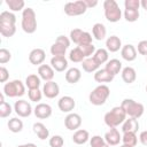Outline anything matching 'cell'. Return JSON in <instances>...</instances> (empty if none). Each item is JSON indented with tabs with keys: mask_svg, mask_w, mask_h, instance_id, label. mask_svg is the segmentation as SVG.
<instances>
[{
	"mask_svg": "<svg viewBox=\"0 0 147 147\" xmlns=\"http://www.w3.org/2000/svg\"><path fill=\"white\" fill-rule=\"evenodd\" d=\"M92 33L94 39L96 40H103L107 34V29L102 23H95L92 28Z\"/></svg>",
	"mask_w": 147,
	"mask_h": 147,
	"instance_id": "cell-27",
	"label": "cell"
},
{
	"mask_svg": "<svg viewBox=\"0 0 147 147\" xmlns=\"http://www.w3.org/2000/svg\"><path fill=\"white\" fill-rule=\"evenodd\" d=\"M83 33H84V31H83L82 29H78V28L72 29V30L70 31V40H71L72 42H75L76 45H79V41H80V39H82Z\"/></svg>",
	"mask_w": 147,
	"mask_h": 147,
	"instance_id": "cell-38",
	"label": "cell"
},
{
	"mask_svg": "<svg viewBox=\"0 0 147 147\" xmlns=\"http://www.w3.org/2000/svg\"><path fill=\"white\" fill-rule=\"evenodd\" d=\"M87 6L84 0H77V1H69L64 5V13L68 16H79L86 13Z\"/></svg>",
	"mask_w": 147,
	"mask_h": 147,
	"instance_id": "cell-8",
	"label": "cell"
},
{
	"mask_svg": "<svg viewBox=\"0 0 147 147\" xmlns=\"http://www.w3.org/2000/svg\"><path fill=\"white\" fill-rule=\"evenodd\" d=\"M110 95V90L107 85L101 84L96 86L88 95V100L94 106H102L107 101V99Z\"/></svg>",
	"mask_w": 147,
	"mask_h": 147,
	"instance_id": "cell-4",
	"label": "cell"
},
{
	"mask_svg": "<svg viewBox=\"0 0 147 147\" xmlns=\"http://www.w3.org/2000/svg\"><path fill=\"white\" fill-rule=\"evenodd\" d=\"M5 95L9 98H17L22 96L25 93V86L20 79H14L3 85V92Z\"/></svg>",
	"mask_w": 147,
	"mask_h": 147,
	"instance_id": "cell-7",
	"label": "cell"
},
{
	"mask_svg": "<svg viewBox=\"0 0 147 147\" xmlns=\"http://www.w3.org/2000/svg\"><path fill=\"white\" fill-rule=\"evenodd\" d=\"M145 90H146V92H147V85H146V88H145Z\"/></svg>",
	"mask_w": 147,
	"mask_h": 147,
	"instance_id": "cell-55",
	"label": "cell"
},
{
	"mask_svg": "<svg viewBox=\"0 0 147 147\" xmlns=\"http://www.w3.org/2000/svg\"><path fill=\"white\" fill-rule=\"evenodd\" d=\"M105 140L109 146H116L119 144V141L122 140V136L119 134V131L116 127H111L109 129V131L106 132L105 134Z\"/></svg>",
	"mask_w": 147,
	"mask_h": 147,
	"instance_id": "cell-15",
	"label": "cell"
},
{
	"mask_svg": "<svg viewBox=\"0 0 147 147\" xmlns=\"http://www.w3.org/2000/svg\"><path fill=\"white\" fill-rule=\"evenodd\" d=\"M80 49H82V52H83V54H84V56L87 59V57H92V55L95 53V46L93 45V44H90V45H82V46H78Z\"/></svg>",
	"mask_w": 147,
	"mask_h": 147,
	"instance_id": "cell-39",
	"label": "cell"
},
{
	"mask_svg": "<svg viewBox=\"0 0 147 147\" xmlns=\"http://www.w3.org/2000/svg\"><path fill=\"white\" fill-rule=\"evenodd\" d=\"M138 129H139V122L137 118H133V117H129L124 121V123L122 124V131L123 133H129V132H132V133H137L138 132Z\"/></svg>",
	"mask_w": 147,
	"mask_h": 147,
	"instance_id": "cell-20",
	"label": "cell"
},
{
	"mask_svg": "<svg viewBox=\"0 0 147 147\" xmlns=\"http://www.w3.org/2000/svg\"><path fill=\"white\" fill-rule=\"evenodd\" d=\"M51 65L55 71L62 72L68 68V60L65 56H53L51 59Z\"/></svg>",
	"mask_w": 147,
	"mask_h": 147,
	"instance_id": "cell-19",
	"label": "cell"
},
{
	"mask_svg": "<svg viewBox=\"0 0 147 147\" xmlns=\"http://www.w3.org/2000/svg\"><path fill=\"white\" fill-rule=\"evenodd\" d=\"M122 79L126 84H132L137 79V72L132 67H125L122 70Z\"/></svg>",
	"mask_w": 147,
	"mask_h": 147,
	"instance_id": "cell-26",
	"label": "cell"
},
{
	"mask_svg": "<svg viewBox=\"0 0 147 147\" xmlns=\"http://www.w3.org/2000/svg\"><path fill=\"white\" fill-rule=\"evenodd\" d=\"M92 39H93L92 34L88 33V32H86V31H84V33H83V36H82V39H80L78 46H82V45H90V44H92Z\"/></svg>",
	"mask_w": 147,
	"mask_h": 147,
	"instance_id": "cell-45",
	"label": "cell"
},
{
	"mask_svg": "<svg viewBox=\"0 0 147 147\" xmlns=\"http://www.w3.org/2000/svg\"><path fill=\"white\" fill-rule=\"evenodd\" d=\"M88 139H90V133L84 129H79L75 131V133L72 134V141L77 145H84L88 141Z\"/></svg>",
	"mask_w": 147,
	"mask_h": 147,
	"instance_id": "cell-21",
	"label": "cell"
},
{
	"mask_svg": "<svg viewBox=\"0 0 147 147\" xmlns=\"http://www.w3.org/2000/svg\"><path fill=\"white\" fill-rule=\"evenodd\" d=\"M105 69H106L109 74H111L113 76H116V75L119 74V71L122 70V62H121L119 60H117V59H111V60H109V61L107 62Z\"/></svg>",
	"mask_w": 147,
	"mask_h": 147,
	"instance_id": "cell-23",
	"label": "cell"
},
{
	"mask_svg": "<svg viewBox=\"0 0 147 147\" xmlns=\"http://www.w3.org/2000/svg\"><path fill=\"white\" fill-rule=\"evenodd\" d=\"M63 145H64V140L59 134H55L49 139V146L51 147H63Z\"/></svg>",
	"mask_w": 147,
	"mask_h": 147,
	"instance_id": "cell-42",
	"label": "cell"
},
{
	"mask_svg": "<svg viewBox=\"0 0 147 147\" xmlns=\"http://www.w3.org/2000/svg\"><path fill=\"white\" fill-rule=\"evenodd\" d=\"M121 107L124 109L126 116L133 117V118H137V119L142 116L144 110H145L142 103L137 102L133 99H124L121 103Z\"/></svg>",
	"mask_w": 147,
	"mask_h": 147,
	"instance_id": "cell-5",
	"label": "cell"
},
{
	"mask_svg": "<svg viewBox=\"0 0 147 147\" xmlns=\"http://www.w3.org/2000/svg\"><path fill=\"white\" fill-rule=\"evenodd\" d=\"M146 61H147V56H146Z\"/></svg>",
	"mask_w": 147,
	"mask_h": 147,
	"instance_id": "cell-56",
	"label": "cell"
},
{
	"mask_svg": "<svg viewBox=\"0 0 147 147\" xmlns=\"http://www.w3.org/2000/svg\"><path fill=\"white\" fill-rule=\"evenodd\" d=\"M64 125L70 131H77L82 125V117L79 114L69 113L64 118Z\"/></svg>",
	"mask_w": 147,
	"mask_h": 147,
	"instance_id": "cell-9",
	"label": "cell"
},
{
	"mask_svg": "<svg viewBox=\"0 0 147 147\" xmlns=\"http://www.w3.org/2000/svg\"><path fill=\"white\" fill-rule=\"evenodd\" d=\"M139 140L144 146H147V130L146 131H141L139 134Z\"/></svg>",
	"mask_w": 147,
	"mask_h": 147,
	"instance_id": "cell-49",
	"label": "cell"
},
{
	"mask_svg": "<svg viewBox=\"0 0 147 147\" xmlns=\"http://www.w3.org/2000/svg\"><path fill=\"white\" fill-rule=\"evenodd\" d=\"M124 7H125V9H138L139 10L140 1L139 0H125Z\"/></svg>",
	"mask_w": 147,
	"mask_h": 147,
	"instance_id": "cell-44",
	"label": "cell"
},
{
	"mask_svg": "<svg viewBox=\"0 0 147 147\" xmlns=\"http://www.w3.org/2000/svg\"><path fill=\"white\" fill-rule=\"evenodd\" d=\"M121 55H122V57H123L125 61L132 62V61H134V60L137 59V49H136V47H134L133 45L126 44V45H124V46L122 47V49H121Z\"/></svg>",
	"mask_w": 147,
	"mask_h": 147,
	"instance_id": "cell-16",
	"label": "cell"
},
{
	"mask_svg": "<svg viewBox=\"0 0 147 147\" xmlns=\"http://www.w3.org/2000/svg\"><path fill=\"white\" fill-rule=\"evenodd\" d=\"M16 32V16L8 10L0 14V33L6 37H13Z\"/></svg>",
	"mask_w": 147,
	"mask_h": 147,
	"instance_id": "cell-1",
	"label": "cell"
},
{
	"mask_svg": "<svg viewBox=\"0 0 147 147\" xmlns=\"http://www.w3.org/2000/svg\"><path fill=\"white\" fill-rule=\"evenodd\" d=\"M82 67H83L84 71H86V72H95V71L99 70L100 64H99V63L93 59V56H92V57L85 59V60L82 62Z\"/></svg>",
	"mask_w": 147,
	"mask_h": 147,
	"instance_id": "cell-28",
	"label": "cell"
},
{
	"mask_svg": "<svg viewBox=\"0 0 147 147\" xmlns=\"http://www.w3.org/2000/svg\"><path fill=\"white\" fill-rule=\"evenodd\" d=\"M3 102H6V101H5V94L1 93V94H0V103H3Z\"/></svg>",
	"mask_w": 147,
	"mask_h": 147,
	"instance_id": "cell-53",
	"label": "cell"
},
{
	"mask_svg": "<svg viewBox=\"0 0 147 147\" xmlns=\"http://www.w3.org/2000/svg\"><path fill=\"white\" fill-rule=\"evenodd\" d=\"M65 80L69 83V84H76L79 82V79L82 78V72L78 68H70L67 70L65 72Z\"/></svg>",
	"mask_w": 147,
	"mask_h": 147,
	"instance_id": "cell-22",
	"label": "cell"
},
{
	"mask_svg": "<svg viewBox=\"0 0 147 147\" xmlns=\"http://www.w3.org/2000/svg\"><path fill=\"white\" fill-rule=\"evenodd\" d=\"M8 129L9 131H11L13 133H18L23 130V122L22 119L17 118V117H13L8 121Z\"/></svg>",
	"mask_w": 147,
	"mask_h": 147,
	"instance_id": "cell-30",
	"label": "cell"
},
{
	"mask_svg": "<svg viewBox=\"0 0 147 147\" xmlns=\"http://www.w3.org/2000/svg\"><path fill=\"white\" fill-rule=\"evenodd\" d=\"M56 42H59V44H61V45H63L64 47H69L70 46V39L68 38V37H65V36H63V34H61V36H59L57 38H56V40H55Z\"/></svg>",
	"mask_w": 147,
	"mask_h": 147,
	"instance_id": "cell-48",
	"label": "cell"
},
{
	"mask_svg": "<svg viewBox=\"0 0 147 147\" xmlns=\"http://www.w3.org/2000/svg\"><path fill=\"white\" fill-rule=\"evenodd\" d=\"M65 51H67V47H64L63 45H61L56 41L51 46V53L53 56H64Z\"/></svg>",
	"mask_w": 147,
	"mask_h": 147,
	"instance_id": "cell-35",
	"label": "cell"
},
{
	"mask_svg": "<svg viewBox=\"0 0 147 147\" xmlns=\"http://www.w3.org/2000/svg\"><path fill=\"white\" fill-rule=\"evenodd\" d=\"M59 109L63 113H71L74 110V108L76 107V102L75 99L69 96V95H64L62 98H60L59 102H57Z\"/></svg>",
	"mask_w": 147,
	"mask_h": 147,
	"instance_id": "cell-12",
	"label": "cell"
},
{
	"mask_svg": "<svg viewBox=\"0 0 147 147\" xmlns=\"http://www.w3.org/2000/svg\"><path fill=\"white\" fill-rule=\"evenodd\" d=\"M84 1L86 3L87 8H92V7H95L98 5V1L96 0H93V1H91V0H84Z\"/></svg>",
	"mask_w": 147,
	"mask_h": 147,
	"instance_id": "cell-50",
	"label": "cell"
},
{
	"mask_svg": "<svg viewBox=\"0 0 147 147\" xmlns=\"http://www.w3.org/2000/svg\"><path fill=\"white\" fill-rule=\"evenodd\" d=\"M103 10H105V17L107 18V21L111 23L118 22L122 17V10L119 9V6L115 0H105Z\"/></svg>",
	"mask_w": 147,
	"mask_h": 147,
	"instance_id": "cell-6",
	"label": "cell"
},
{
	"mask_svg": "<svg viewBox=\"0 0 147 147\" xmlns=\"http://www.w3.org/2000/svg\"><path fill=\"white\" fill-rule=\"evenodd\" d=\"M114 77L115 76L109 74L106 69H99L94 74V80L98 83H110V82H113Z\"/></svg>",
	"mask_w": 147,
	"mask_h": 147,
	"instance_id": "cell-24",
	"label": "cell"
},
{
	"mask_svg": "<svg viewBox=\"0 0 147 147\" xmlns=\"http://www.w3.org/2000/svg\"><path fill=\"white\" fill-rule=\"evenodd\" d=\"M14 110L20 117H28L32 113V107L26 100H17L14 105Z\"/></svg>",
	"mask_w": 147,
	"mask_h": 147,
	"instance_id": "cell-10",
	"label": "cell"
},
{
	"mask_svg": "<svg viewBox=\"0 0 147 147\" xmlns=\"http://www.w3.org/2000/svg\"><path fill=\"white\" fill-rule=\"evenodd\" d=\"M33 129V132L37 134V137L40 139V140H45L46 138H48L49 136V131L48 129L45 126V124H42L41 122H36L32 126Z\"/></svg>",
	"mask_w": 147,
	"mask_h": 147,
	"instance_id": "cell-25",
	"label": "cell"
},
{
	"mask_svg": "<svg viewBox=\"0 0 147 147\" xmlns=\"http://www.w3.org/2000/svg\"><path fill=\"white\" fill-rule=\"evenodd\" d=\"M137 51H138L139 54L147 56V40H141V41H139L138 47H137Z\"/></svg>",
	"mask_w": 147,
	"mask_h": 147,
	"instance_id": "cell-46",
	"label": "cell"
},
{
	"mask_svg": "<svg viewBox=\"0 0 147 147\" xmlns=\"http://www.w3.org/2000/svg\"><path fill=\"white\" fill-rule=\"evenodd\" d=\"M106 47H107V51L108 52H111V53L118 52L123 47L122 46V40L117 36H110L106 40Z\"/></svg>",
	"mask_w": 147,
	"mask_h": 147,
	"instance_id": "cell-18",
	"label": "cell"
},
{
	"mask_svg": "<svg viewBox=\"0 0 147 147\" xmlns=\"http://www.w3.org/2000/svg\"><path fill=\"white\" fill-rule=\"evenodd\" d=\"M85 59H86V57L84 56L82 49H80L78 46H77L76 48H74V49L70 51V54H69V60H70V61L75 62V63H78V62H83Z\"/></svg>",
	"mask_w": 147,
	"mask_h": 147,
	"instance_id": "cell-32",
	"label": "cell"
},
{
	"mask_svg": "<svg viewBox=\"0 0 147 147\" xmlns=\"http://www.w3.org/2000/svg\"><path fill=\"white\" fill-rule=\"evenodd\" d=\"M10 59H11V53L6 48H1L0 49V63L5 64V63L9 62Z\"/></svg>",
	"mask_w": 147,
	"mask_h": 147,
	"instance_id": "cell-43",
	"label": "cell"
},
{
	"mask_svg": "<svg viewBox=\"0 0 147 147\" xmlns=\"http://www.w3.org/2000/svg\"><path fill=\"white\" fill-rule=\"evenodd\" d=\"M11 111H13L11 106H10L8 102L0 103V117H1V118L8 117V116L11 114Z\"/></svg>",
	"mask_w": 147,
	"mask_h": 147,
	"instance_id": "cell-40",
	"label": "cell"
},
{
	"mask_svg": "<svg viewBox=\"0 0 147 147\" xmlns=\"http://www.w3.org/2000/svg\"><path fill=\"white\" fill-rule=\"evenodd\" d=\"M60 93V87L57 85V83L51 80V82H46L44 84L42 87V94L48 98V99H54L55 96H57Z\"/></svg>",
	"mask_w": 147,
	"mask_h": 147,
	"instance_id": "cell-11",
	"label": "cell"
},
{
	"mask_svg": "<svg viewBox=\"0 0 147 147\" xmlns=\"http://www.w3.org/2000/svg\"><path fill=\"white\" fill-rule=\"evenodd\" d=\"M140 14L138 9H125L124 10V18L127 22H136L138 21Z\"/></svg>",
	"mask_w": 147,
	"mask_h": 147,
	"instance_id": "cell-36",
	"label": "cell"
},
{
	"mask_svg": "<svg viewBox=\"0 0 147 147\" xmlns=\"http://www.w3.org/2000/svg\"><path fill=\"white\" fill-rule=\"evenodd\" d=\"M9 78V71L5 67H0V83H6Z\"/></svg>",
	"mask_w": 147,
	"mask_h": 147,
	"instance_id": "cell-47",
	"label": "cell"
},
{
	"mask_svg": "<svg viewBox=\"0 0 147 147\" xmlns=\"http://www.w3.org/2000/svg\"><path fill=\"white\" fill-rule=\"evenodd\" d=\"M17 147H37L32 142H29V144H23V145H18Z\"/></svg>",
	"mask_w": 147,
	"mask_h": 147,
	"instance_id": "cell-51",
	"label": "cell"
},
{
	"mask_svg": "<svg viewBox=\"0 0 147 147\" xmlns=\"http://www.w3.org/2000/svg\"><path fill=\"white\" fill-rule=\"evenodd\" d=\"M6 3L11 11H20L25 9V2L23 0H6Z\"/></svg>",
	"mask_w": 147,
	"mask_h": 147,
	"instance_id": "cell-33",
	"label": "cell"
},
{
	"mask_svg": "<svg viewBox=\"0 0 147 147\" xmlns=\"http://www.w3.org/2000/svg\"><path fill=\"white\" fill-rule=\"evenodd\" d=\"M22 29L25 33H34L37 30V16L32 8L28 7L22 11Z\"/></svg>",
	"mask_w": 147,
	"mask_h": 147,
	"instance_id": "cell-3",
	"label": "cell"
},
{
	"mask_svg": "<svg viewBox=\"0 0 147 147\" xmlns=\"http://www.w3.org/2000/svg\"><path fill=\"white\" fill-rule=\"evenodd\" d=\"M28 95H29V99L33 102H39L42 98V92L37 88V90H29L28 92Z\"/></svg>",
	"mask_w": 147,
	"mask_h": 147,
	"instance_id": "cell-41",
	"label": "cell"
},
{
	"mask_svg": "<svg viewBox=\"0 0 147 147\" xmlns=\"http://www.w3.org/2000/svg\"><path fill=\"white\" fill-rule=\"evenodd\" d=\"M108 57H109V54H108V51L106 48H99L95 51V53L93 54V59L101 65L103 63H107L108 62Z\"/></svg>",
	"mask_w": 147,
	"mask_h": 147,
	"instance_id": "cell-29",
	"label": "cell"
},
{
	"mask_svg": "<svg viewBox=\"0 0 147 147\" xmlns=\"http://www.w3.org/2000/svg\"><path fill=\"white\" fill-rule=\"evenodd\" d=\"M90 145H91V147H110L106 142L105 138H101L100 136H93L90 139Z\"/></svg>",
	"mask_w": 147,
	"mask_h": 147,
	"instance_id": "cell-37",
	"label": "cell"
},
{
	"mask_svg": "<svg viewBox=\"0 0 147 147\" xmlns=\"http://www.w3.org/2000/svg\"><path fill=\"white\" fill-rule=\"evenodd\" d=\"M140 6H141L145 10H147V0H141V1H140Z\"/></svg>",
	"mask_w": 147,
	"mask_h": 147,
	"instance_id": "cell-52",
	"label": "cell"
},
{
	"mask_svg": "<svg viewBox=\"0 0 147 147\" xmlns=\"http://www.w3.org/2000/svg\"><path fill=\"white\" fill-rule=\"evenodd\" d=\"M103 119H105L106 125L109 126L110 129L117 127L119 124L124 123V121L126 119V114L121 106H117V107H114L110 111L106 113Z\"/></svg>",
	"mask_w": 147,
	"mask_h": 147,
	"instance_id": "cell-2",
	"label": "cell"
},
{
	"mask_svg": "<svg viewBox=\"0 0 147 147\" xmlns=\"http://www.w3.org/2000/svg\"><path fill=\"white\" fill-rule=\"evenodd\" d=\"M54 71L55 70L49 64H41L38 68V75H39L40 79H42L45 82H51L54 78Z\"/></svg>",
	"mask_w": 147,
	"mask_h": 147,
	"instance_id": "cell-17",
	"label": "cell"
},
{
	"mask_svg": "<svg viewBox=\"0 0 147 147\" xmlns=\"http://www.w3.org/2000/svg\"><path fill=\"white\" fill-rule=\"evenodd\" d=\"M25 85L29 90H37L40 86V77L32 74L25 78Z\"/></svg>",
	"mask_w": 147,
	"mask_h": 147,
	"instance_id": "cell-31",
	"label": "cell"
},
{
	"mask_svg": "<svg viewBox=\"0 0 147 147\" xmlns=\"http://www.w3.org/2000/svg\"><path fill=\"white\" fill-rule=\"evenodd\" d=\"M45 59H46V53L42 48H34L29 54V61L31 64L34 65H41Z\"/></svg>",
	"mask_w": 147,
	"mask_h": 147,
	"instance_id": "cell-13",
	"label": "cell"
},
{
	"mask_svg": "<svg viewBox=\"0 0 147 147\" xmlns=\"http://www.w3.org/2000/svg\"><path fill=\"white\" fill-rule=\"evenodd\" d=\"M121 147H131V146H127V145H122Z\"/></svg>",
	"mask_w": 147,
	"mask_h": 147,
	"instance_id": "cell-54",
	"label": "cell"
},
{
	"mask_svg": "<svg viewBox=\"0 0 147 147\" xmlns=\"http://www.w3.org/2000/svg\"><path fill=\"white\" fill-rule=\"evenodd\" d=\"M34 115L37 118H40V119H45V118H48L52 116V107L48 105V103H38L33 110Z\"/></svg>",
	"mask_w": 147,
	"mask_h": 147,
	"instance_id": "cell-14",
	"label": "cell"
},
{
	"mask_svg": "<svg viewBox=\"0 0 147 147\" xmlns=\"http://www.w3.org/2000/svg\"><path fill=\"white\" fill-rule=\"evenodd\" d=\"M122 141H123V145H127V146L134 147L137 145V142H138V138H137V134L136 133H132V132L123 133Z\"/></svg>",
	"mask_w": 147,
	"mask_h": 147,
	"instance_id": "cell-34",
	"label": "cell"
}]
</instances>
